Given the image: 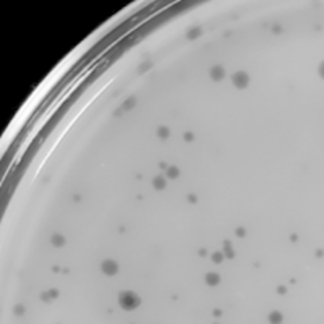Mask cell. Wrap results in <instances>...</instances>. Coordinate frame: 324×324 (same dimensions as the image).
Masks as SVG:
<instances>
[{"mask_svg": "<svg viewBox=\"0 0 324 324\" xmlns=\"http://www.w3.org/2000/svg\"><path fill=\"white\" fill-rule=\"evenodd\" d=\"M199 34H201V28H195V29H191L188 33V39H195V37H198Z\"/></svg>", "mask_w": 324, "mask_h": 324, "instance_id": "obj_8", "label": "cell"}, {"mask_svg": "<svg viewBox=\"0 0 324 324\" xmlns=\"http://www.w3.org/2000/svg\"><path fill=\"white\" fill-rule=\"evenodd\" d=\"M280 319H282V315H280V313L274 311V313L271 315V321H272V323H277V321H280Z\"/></svg>", "mask_w": 324, "mask_h": 324, "instance_id": "obj_11", "label": "cell"}, {"mask_svg": "<svg viewBox=\"0 0 324 324\" xmlns=\"http://www.w3.org/2000/svg\"><path fill=\"white\" fill-rule=\"evenodd\" d=\"M154 187H156L157 190H161V188H164L165 187V180L162 177H157V178H154Z\"/></svg>", "mask_w": 324, "mask_h": 324, "instance_id": "obj_7", "label": "cell"}, {"mask_svg": "<svg viewBox=\"0 0 324 324\" xmlns=\"http://www.w3.org/2000/svg\"><path fill=\"white\" fill-rule=\"evenodd\" d=\"M52 243L55 245V246H62V245L65 243V238L62 235H54L52 237Z\"/></svg>", "mask_w": 324, "mask_h": 324, "instance_id": "obj_6", "label": "cell"}, {"mask_svg": "<svg viewBox=\"0 0 324 324\" xmlns=\"http://www.w3.org/2000/svg\"><path fill=\"white\" fill-rule=\"evenodd\" d=\"M23 311H25V309H23L21 306H20V308H16V309H15V313H23Z\"/></svg>", "mask_w": 324, "mask_h": 324, "instance_id": "obj_15", "label": "cell"}, {"mask_svg": "<svg viewBox=\"0 0 324 324\" xmlns=\"http://www.w3.org/2000/svg\"><path fill=\"white\" fill-rule=\"evenodd\" d=\"M157 133H159L161 138H169V128L167 126H161V128L157 130Z\"/></svg>", "mask_w": 324, "mask_h": 324, "instance_id": "obj_10", "label": "cell"}, {"mask_svg": "<svg viewBox=\"0 0 324 324\" xmlns=\"http://www.w3.org/2000/svg\"><path fill=\"white\" fill-rule=\"evenodd\" d=\"M237 235H245V230H243V229H238V230H237Z\"/></svg>", "mask_w": 324, "mask_h": 324, "instance_id": "obj_14", "label": "cell"}, {"mask_svg": "<svg viewBox=\"0 0 324 324\" xmlns=\"http://www.w3.org/2000/svg\"><path fill=\"white\" fill-rule=\"evenodd\" d=\"M233 80V84L237 86V88H246L248 83H250V78H248V75L245 73V71H238V73H235L232 76Z\"/></svg>", "mask_w": 324, "mask_h": 324, "instance_id": "obj_2", "label": "cell"}, {"mask_svg": "<svg viewBox=\"0 0 324 324\" xmlns=\"http://www.w3.org/2000/svg\"><path fill=\"white\" fill-rule=\"evenodd\" d=\"M211 76L214 78L216 81H219V80H222V78L225 76V71H224L222 67H214L211 70Z\"/></svg>", "mask_w": 324, "mask_h": 324, "instance_id": "obj_4", "label": "cell"}, {"mask_svg": "<svg viewBox=\"0 0 324 324\" xmlns=\"http://www.w3.org/2000/svg\"><path fill=\"white\" fill-rule=\"evenodd\" d=\"M185 139H187V141H191V139H193V135H191V133H185Z\"/></svg>", "mask_w": 324, "mask_h": 324, "instance_id": "obj_13", "label": "cell"}, {"mask_svg": "<svg viewBox=\"0 0 324 324\" xmlns=\"http://www.w3.org/2000/svg\"><path fill=\"white\" fill-rule=\"evenodd\" d=\"M206 282H208L209 285H217L219 284V274H214V272L206 274Z\"/></svg>", "mask_w": 324, "mask_h": 324, "instance_id": "obj_5", "label": "cell"}, {"mask_svg": "<svg viewBox=\"0 0 324 324\" xmlns=\"http://www.w3.org/2000/svg\"><path fill=\"white\" fill-rule=\"evenodd\" d=\"M102 271H104L107 275H113L117 271H118V266H117L115 261L107 259V261H104V263H102Z\"/></svg>", "mask_w": 324, "mask_h": 324, "instance_id": "obj_3", "label": "cell"}, {"mask_svg": "<svg viewBox=\"0 0 324 324\" xmlns=\"http://www.w3.org/2000/svg\"><path fill=\"white\" fill-rule=\"evenodd\" d=\"M167 177H169V178H175V177H178V169H175V167L167 169Z\"/></svg>", "mask_w": 324, "mask_h": 324, "instance_id": "obj_9", "label": "cell"}, {"mask_svg": "<svg viewBox=\"0 0 324 324\" xmlns=\"http://www.w3.org/2000/svg\"><path fill=\"white\" fill-rule=\"evenodd\" d=\"M212 261H216V263H220V261H222V253H216L214 256H212Z\"/></svg>", "mask_w": 324, "mask_h": 324, "instance_id": "obj_12", "label": "cell"}, {"mask_svg": "<svg viewBox=\"0 0 324 324\" xmlns=\"http://www.w3.org/2000/svg\"><path fill=\"white\" fill-rule=\"evenodd\" d=\"M118 301H120V306H122V308L133 309V308H136V306H139L141 300H139V297H136L133 292H123V293L120 295Z\"/></svg>", "mask_w": 324, "mask_h": 324, "instance_id": "obj_1", "label": "cell"}]
</instances>
